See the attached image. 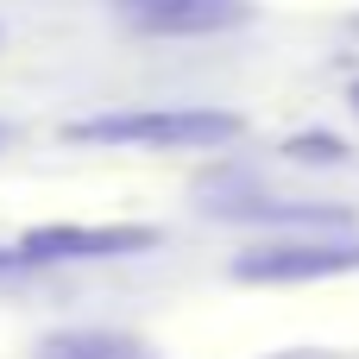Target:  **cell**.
I'll return each instance as SVG.
<instances>
[{
	"label": "cell",
	"instance_id": "6da1fadb",
	"mask_svg": "<svg viewBox=\"0 0 359 359\" xmlns=\"http://www.w3.org/2000/svg\"><path fill=\"white\" fill-rule=\"evenodd\" d=\"M246 133L240 114L227 107H139V114H95L76 120V145H139V151H215Z\"/></svg>",
	"mask_w": 359,
	"mask_h": 359
},
{
	"label": "cell",
	"instance_id": "7a4b0ae2",
	"mask_svg": "<svg viewBox=\"0 0 359 359\" xmlns=\"http://www.w3.org/2000/svg\"><path fill=\"white\" fill-rule=\"evenodd\" d=\"M114 13L145 38H215L252 19V0H114Z\"/></svg>",
	"mask_w": 359,
	"mask_h": 359
},
{
	"label": "cell",
	"instance_id": "3957f363",
	"mask_svg": "<svg viewBox=\"0 0 359 359\" xmlns=\"http://www.w3.org/2000/svg\"><path fill=\"white\" fill-rule=\"evenodd\" d=\"M158 246V227H32L19 240V252L32 265H50V259H133V252H151Z\"/></svg>",
	"mask_w": 359,
	"mask_h": 359
},
{
	"label": "cell",
	"instance_id": "277c9868",
	"mask_svg": "<svg viewBox=\"0 0 359 359\" xmlns=\"http://www.w3.org/2000/svg\"><path fill=\"white\" fill-rule=\"evenodd\" d=\"M359 271V246H265L233 265L240 284H309V278H341Z\"/></svg>",
	"mask_w": 359,
	"mask_h": 359
},
{
	"label": "cell",
	"instance_id": "5b68a950",
	"mask_svg": "<svg viewBox=\"0 0 359 359\" xmlns=\"http://www.w3.org/2000/svg\"><path fill=\"white\" fill-rule=\"evenodd\" d=\"M32 359H151V347L133 334H107V328H69V334L38 341Z\"/></svg>",
	"mask_w": 359,
	"mask_h": 359
},
{
	"label": "cell",
	"instance_id": "8992f818",
	"mask_svg": "<svg viewBox=\"0 0 359 359\" xmlns=\"http://www.w3.org/2000/svg\"><path fill=\"white\" fill-rule=\"evenodd\" d=\"M278 359H328V353H278Z\"/></svg>",
	"mask_w": 359,
	"mask_h": 359
},
{
	"label": "cell",
	"instance_id": "52a82bcc",
	"mask_svg": "<svg viewBox=\"0 0 359 359\" xmlns=\"http://www.w3.org/2000/svg\"><path fill=\"white\" fill-rule=\"evenodd\" d=\"M353 107H359V82H353Z\"/></svg>",
	"mask_w": 359,
	"mask_h": 359
},
{
	"label": "cell",
	"instance_id": "ba28073f",
	"mask_svg": "<svg viewBox=\"0 0 359 359\" xmlns=\"http://www.w3.org/2000/svg\"><path fill=\"white\" fill-rule=\"evenodd\" d=\"M353 25H359V19H353Z\"/></svg>",
	"mask_w": 359,
	"mask_h": 359
}]
</instances>
